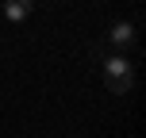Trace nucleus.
Masks as SVG:
<instances>
[{
  "mask_svg": "<svg viewBox=\"0 0 146 138\" xmlns=\"http://www.w3.org/2000/svg\"><path fill=\"white\" fill-rule=\"evenodd\" d=\"M100 69H104V85H108V92H115V96H127V92H131L135 69H131V61H127L123 54H104V58H100Z\"/></svg>",
  "mask_w": 146,
  "mask_h": 138,
  "instance_id": "1",
  "label": "nucleus"
},
{
  "mask_svg": "<svg viewBox=\"0 0 146 138\" xmlns=\"http://www.w3.org/2000/svg\"><path fill=\"white\" fill-rule=\"evenodd\" d=\"M31 8H35V0H4V15L8 23H23L31 15Z\"/></svg>",
  "mask_w": 146,
  "mask_h": 138,
  "instance_id": "2",
  "label": "nucleus"
},
{
  "mask_svg": "<svg viewBox=\"0 0 146 138\" xmlns=\"http://www.w3.org/2000/svg\"><path fill=\"white\" fill-rule=\"evenodd\" d=\"M108 42L111 46H131L135 42V23H115V27L108 31Z\"/></svg>",
  "mask_w": 146,
  "mask_h": 138,
  "instance_id": "3",
  "label": "nucleus"
}]
</instances>
